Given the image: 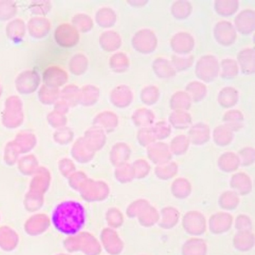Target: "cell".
Segmentation results:
<instances>
[{
    "mask_svg": "<svg viewBox=\"0 0 255 255\" xmlns=\"http://www.w3.org/2000/svg\"><path fill=\"white\" fill-rule=\"evenodd\" d=\"M85 209L77 202L65 201L58 204L52 215L54 227L63 235L77 233L85 223Z\"/></svg>",
    "mask_w": 255,
    "mask_h": 255,
    "instance_id": "cell-1",
    "label": "cell"
}]
</instances>
